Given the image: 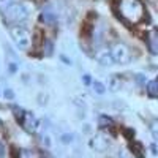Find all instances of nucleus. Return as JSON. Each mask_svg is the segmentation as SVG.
Returning <instances> with one entry per match:
<instances>
[{"label": "nucleus", "instance_id": "nucleus-12", "mask_svg": "<svg viewBox=\"0 0 158 158\" xmlns=\"http://www.w3.org/2000/svg\"><path fill=\"white\" fill-rule=\"evenodd\" d=\"M120 85H122V81H120V76H117V74H114V76L111 77V81H109V89H111L112 92H115V90H118V89H120Z\"/></svg>", "mask_w": 158, "mask_h": 158}, {"label": "nucleus", "instance_id": "nucleus-22", "mask_svg": "<svg viewBox=\"0 0 158 158\" xmlns=\"http://www.w3.org/2000/svg\"><path fill=\"white\" fill-rule=\"evenodd\" d=\"M3 95H5V98H8V100H13V98H15V94H13L11 89H6Z\"/></svg>", "mask_w": 158, "mask_h": 158}, {"label": "nucleus", "instance_id": "nucleus-8", "mask_svg": "<svg viewBox=\"0 0 158 158\" xmlns=\"http://www.w3.org/2000/svg\"><path fill=\"white\" fill-rule=\"evenodd\" d=\"M147 44H149V49L152 54H158V32L153 30L149 33V38H147Z\"/></svg>", "mask_w": 158, "mask_h": 158}, {"label": "nucleus", "instance_id": "nucleus-20", "mask_svg": "<svg viewBox=\"0 0 158 158\" xmlns=\"http://www.w3.org/2000/svg\"><path fill=\"white\" fill-rule=\"evenodd\" d=\"M73 139H74V135H71V133H70V135L67 133V135H62V136H60V141H62L63 144H70V142H73Z\"/></svg>", "mask_w": 158, "mask_h": 158}, {"label": "nucleus", "instance_id": "nucleus-19", "mask_svg": "<svg viewBox=\"0 0 158 158\" xmlns=\"http://www.w3.org/2000/svg\"><path fill=\"white\" fill-rule=\"evenodd\" d=\"M13 3H15V0H0V10L5 11V10L10 8Z\"/></svg>", "mask_w": 158, "mask_h": 158}, {"label": "nucleus", "instance_id": "nucleus-7", "mask_svg": "<svg viewBox=\"0 0 158 158\" xmlns=\"http://www.w3.org/2000/svg\"><path fill=\"white\" fill-rule=\"evenodd\" d=\"M108 146H109L108 136L103 135V133H98L94 138V141H92V147H94L95 150H98V152H104V150L108 149Z\"/></svg>", "mask_w": 158, "mask_h": 158}, {"label": "nucleus", "instance_id": "nucleus-23", "mask_svg": "<svg viewBox=\"0 0 158 158\" xmlns=\"http://www.w3.org/2000/svg\"><path fill=\"white\" fill-rule=\"evenodd\" d=\"M120 158H130V156H128V152H125V150H120Z\"/></svg>", "mask_w": 158, "mask_h": 158}, {"label": "nucleus", "instance_id": "nucleus-18", "mask_svg": "<svg viewBox=\"0 0 158 158\" xmlns=\"http://www.w3.org/2000/svg\"><path fill=\"white\" fill-rule=\"evenodd\" d=\"M43 49L46 51V56H51V54H52V49H54V48H52V43L49 41V40H44V43H43Z\"/></svg>", "mask_w": 158, "mask_h": 158}, {"label": "nucleus", "instance_id": "nucleus-10", "mask_svg": "<svg viewBox=\"0 0 158 158\" xmlns=\"http://www.w3.org/2000/svg\"><path fill=\"white\" fill-rule=\"evenodd\" d=\"M147 95L152 98H158V79H153V81L147 82Z\"/></svg>", "mask_w": 158, "mask_h": 158}, {"label": "nucleus", "instance_id": "nucleus-5", "mask_svg": "<svg viewBox=\"0 0 158 158\" xmlns=\"http://www.w3.org/2000/svg\"><path fill=\"white\" fill-rule=\"evenodd\" d=\"M95 60L100 63V65H104V67H108V65H112L114 63V57H112V52L111 49H100L95 52Z\"/></svg>", "mask_w": 158, "mask_h": 158}, {"label": "nucleus", "instance_id": "nucleus-26", "mask_svg": "<svg viewBox=\"0 0 158 158\" xmlns=\"http://www.w3.org/2000/svg\"><path fill=\"white\" fill-rule=\"evenodd\" d=\"M48 158H54V156H48Z\"/></svg>", "mask_w": 158, "mask_h": 158}, {"label": "nucleus", "instance_id": "nucleus-11", "mask_svg": "<svg viewBox=\"0 0 158 158\" xmlns=\"http://www.w3.org/2000/svg\"><path fill=\"white\" fill-rule=\"evenodd\" d=\"M40 19H41L44 24H49V25L56 24V21H57L56 15H54V13H51V11H43L41 15H40Z\"/></svg>", "mask_w": 158, "mask_h": 158}, {"label": "nucleus", "instance_id": "nucleus-13", "mask_svg": "<svg viewBox=\"0 0 158 158\" xmlns=\"http://www.w3.org/2000/svg\"><path fill=\"white\" fill-rule=\"evenodd\" d=\"M92 87H94V92L98 94V95H104V94H106V85H104L103 82H100V81H94V82H92Z\"/></svg>", "mask_w": 158, "mask_h": 158}, {"label": "nucleus", "instance_id": "nucleus-9", "mask_svg": "<svg viewBox=\"0 0 158 158\" xmlns=\"http://www.w3.org/2000/svg\"><path fill=\"white\" fill-rule=\"evenodd\" d=\"M130 150L133 155H136L138 158H144V147H142V144L138 142V141H133L130 144Z\"/></svg>", "mask_w": 158, "mask_h": 158}, {"label": "nucleus", "instance_id": "nucleus-24", "mask_svg": "<svg viewBox=\"0 0 158 158\" xmlns=\"http://www.w3.org/2000/svg\"><path fill=\"white\" fill-rule=\"evenodd\" d=\"M43 142L46 144V146H49V144H51V142H49V138H48V136H43Z\"/></svg>", "mask_w": 158, "mask_h": 158}, {"label": "nucleus", "instance_id": "nucleus-4", "mask_svg": "<svg viewBox=\"0 0 158 158\" xmlns=\"http://www.w3.org/2000/svg\"><path fill=\"white\" fill-rule=\"evenodd\" d=\"M111 52H112V57H114V62H115V63L125 65V63H128V62L131 60V51H130V48H128L127 44H123V43L114 44L112 49H111Z\"/></svg>", "mask_w": 158, "mask_h": 158}, {"label": "nucleus", "instance_id": "nucleus-21", "mask_svg": "<svg viewBox=\"0 0 158 158\" xmlns=\"http://www.w3.org/2000/svg\"><path fill=\"white\" fill-rule=\"evenodd\" d=\"M123 135L127 136V139H133V138H135V130H130V128H123Z\"/></svg>", "mask_w": 158, "mask_h": 158}, {"label": "nucleus", "instance_id": "nucleus-14", "mask_svg": "<svg viewBox=\"0 0 158 158\" xmlns=\"http://www.w3.org/2000/svg\"><path fill=\"white\" fill-rule=\"evenodd\" d=\"M98 125H100L101 128L112 127V118L108 117V115H100V118H98Z\"/></svg>", "mask_w": 158, "mask_h": 158}, {"label": "nucleus", "instance_id": "nucleus-1", "mask_svg": "<svg viewBox=\"0 0 158 158\" xmlns=\"http://www.w3.org/2000/svg\"><path fill=\"white\" fill-rule=\"evenodd\" d=\"M118 13H120V16L125 21H128L131 24H138L144 18L146 8H144L141 0H120V3H118Z\"/></svg>", "mask_w": 158, "mask_h": 158}, {"label": "nucleus", "instance_id": "nucleus-3", "mask_svg": "<svg viewBox=\"0 0 158 158\" xmlns=\"http://www.w3.org/2000/svg\"><path fill=\"white\" fill-rule=\"evenodd\" d=\"M10 35L19 49H22V51L29 49V46L32 43V35L25 27H22V25H13V27H10Z\"/></svg>", "mask_w": 158, "mask_h": 158}, {"label": "nucleus", "instance_id": "nucleus-15", "mask_svg": "<svg viewBox=\"0 0 158 158\" xmlns=\"http://www.w3.org/2000/svg\"><path fill=\"white\" fill-rule=\"evenodd\" d=\"M19 158H40V155L35 150H21Z\"/></svg>", "mask_w": 158, "mask_h": 158}, {"label": "nucleus", "instance_id": "nucleus-25", "mask_svg": "<svg viewBox=\"0 0 158 158\" xmlns=\"http://www.w3.org/2000/svg\"><path fill=\"white\" fill-rule=\"evenodd\" d=\"M84 82H85V84H90V77H89V74L84 76Z\"/></svg>", "mask_w": 158, "mask_h": 158}, {"label": "nucleus", "instance_id": "nucleus-17", "mask_svg": "<svg viewBox=\"0 0 158 158\" xmlns=\"http://www.w3.org/2000/svg\"><path fill=\"white\" fill-rule=\"evenodd\" d=\"M25 112L22 108H15V115H16V118H18V122H22L24 120V117H25Z\"/></svg>", "mask_w": 158, "mask_h": 158}, {"label": "nucleus", "instance_id": "nucleus-2", "mask_svg": "<svg viewBox=\"0 0 158 158\" xmlns=\"http://www.w3.org/2000/svg\"><path fill=\"white\" fill-rule=\"evenodd\" d=\"M29 13H30L29 6L22 2H19V3H13L10 8H6L3 11V16L11 24H19L29 18Z\"/></svg>", "mask_w": 158, "mask_h": 158}, {"label": "nucleus", "instance_id": "nucleus-16", "mask_svg": "<svg viewBox=\"0 0 158 158\" xmlns=\"http://www.w3.org/2000/svg\"><path fill=\"white\" fill-rule=\"evenodd\" d=\"M150 133H152L153 139L158 141V118L152 122V125H150Z\"/></svg>", "mask_w": 158, "mask_h": 158}, {"label": "nucleus", "instance_id": "nucleus-6", "mask_svg": "<svg viewBox=\"0 0 158 158\" xmlns=\"http://www.w3.org/2000/svg\"><path fill=\"white\" fill-rule=\"evenodd\" d=\"M21 125H22V128L27 131V133H35L36 131V128H38V120H36V117L35 115H32V114H25V117H24V120L21 122Z\"/></svg>", "mask_w": 158, "mask_h": 158}]
</instances>
